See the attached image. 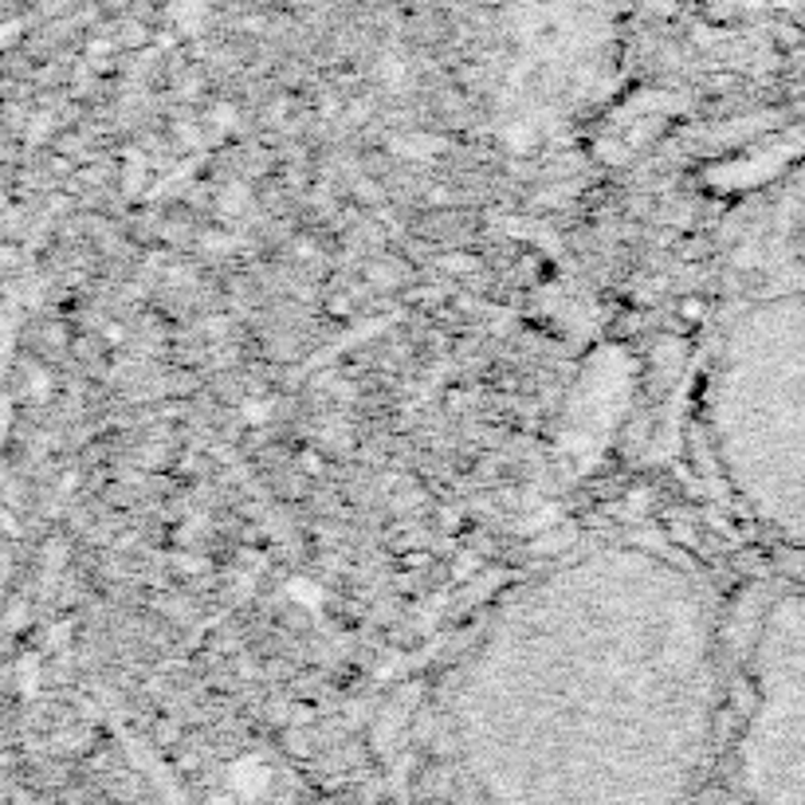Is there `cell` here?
I'll return each instance as SVG.
<instances>
[{
  "instance_id": "6da1fadb",
  "label": "cell",
  "mask_w": 805,
  "mask_h": 805,
  "mask_svg": "<svg viewBox=\"0 0 805 805\" xmlns=\"http://www.w3.org/2000/svg\"><path fill=\"white\" fill-rule=\"evenodd\" d=\"M719 653L700 570L609 538L538 570L479 628L460 723L503 770L665 782L707 735Z\"/></svg>"
},
{
  "instance_id": "7a4b0ae2",
  "label": "cell",
  "mask_w": 805,
  "mask_h": 805,
  "mask_svg": "<svg viewBox=\"0 0 805 805\" xmlns=\"http://www.w3.org/2000/svg\"><path fill=\"white\" fill-rule=\"evenodd\" d=\"M695 429L730 511L805 546V178L742 213L727 248Z\"/></svg>"
},
{
  "instance_id": "3957f363",
  "label": "cell",
  "mask_w": 805,
  "mask_h": 805,
  "mask_svg": "<svg viewBox=\"0 0 805 805\" xmlns=\"http://www.w3.org/2000/svg\"><path fill=\"white\" fill-rule=\"evenodd\" d=\"M747 762L782 805H805V590L767 601L747 645Z\"/></svg>"
}]
</instances>
